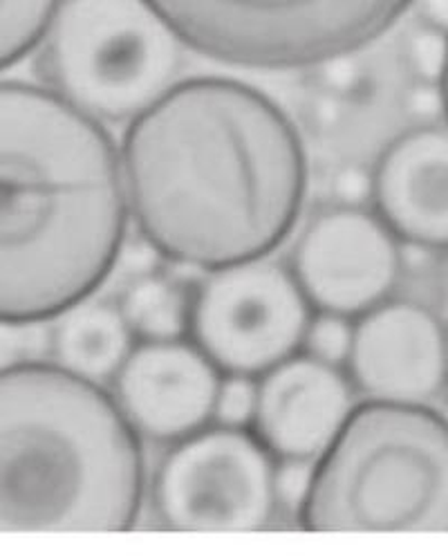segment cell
Instances as JSON below:
<instances>
[{
  "mask_svg": "<svg viewBox=\"0 0 448 556\" xmlns=\"http://www.w3.org/2000/svg\"><path fill=\"white\" fill-rule=\"evenodd\" d=\"M220 377L189 337L137 341L113 377V397L137 435L170 446L214 422Z\"/></svg>",
  "mask_w": 448,
  "mask_h": 556,
  "instance_id": "obj_10",
  "label": "cell"
},
{
  "mask_svg": "<svg viewBox=\"0 0 448 556\" xmlns=\"http://www.w3.org/2000/svg\"><path fill=\"white\" fill-rule=\"evenodd\" d=\"M312 70L317 92L334 97L341 103L363 101L372 92V75L357 52L325 59L312 65Z\"/></svg>",
  "mask_w": 448,
  "mask_h": 556,
  "instance_id": "obj_18",
  "label": "cell"
},
{
  "mask_svg": "<svg viewBox=\"0 0 448 556\" xmlns=\"http://www.w3.org/2000/svg\"><path fill=\"white\" fill-rule=\"evenodd\" d=\"M422 23L448 31V0H412Z\"/></svg>",
  "mask_w": 448,
  "mask_h": 556,
  "instance_id": "obj_25",
  "label": "cell"
},
{
  "mask_svg": "<svg viewBox=\"0 0 448 556\" xmlns=\"http://www.w3.org/2000/svg\"><path fill=\"white\" fill-rule=\"evenodd\" d=\"M353 334L355 319L315 309L303 334L300 353L321 364L346 370L353 351Z\"/></svg>",
  "mask_w": 448,
  "mask_h": 556,
  "instance_id": "obj_17",
  "label": "cell"
},
{
  "mask_svg": "<svg viewBox=\"0 0 448 556\" xmlns=\"http://www.w3.org/2000/svg\"><path fill=\"white\" fill-rule=\"evenodd\" d=\"M126 229L108 130L50 88L0 84V319L46 324L90 299Z\"/></svg>",
  "mask_w": 448,
  "mask_h": 556,
  "instance_id": "obj_2",
  "label": "cell"
},
{
  "mask_svg": "<svg viewBox=\"0 0 448 556\" xmlns=\"http://www.w3.org/2000/svg\"><path fill=\"white\" fill-rule=\"evenodd\" d=\"M401 56L412 81L439 84L448 56V31L420 21L406 34Z\"/></svg>",
  "mask_w": 448,
  "mask_h": 556,
  "instance_id": "obj_19",
  "label": "cell"
},
{
  "mask_svg": "<svg viewBox=\"0 0 448 556\" xmlns=\"http://www.w3.org/2000/svg\"><path fill=\"white\" fill-rule=\"evenodd\" d=\"M39 70L97 122H132L178 84L182 41L144 0H63Z\"/></svg>",
  "mask_w": 448,
  "mask_h": 556,
  "instance_id": "obj_5",
  "label": "cell"
},
{
  "mask_svg": "<svg viewBox=\"0 0 448 556\" xmlns=\"http://www.w3.org/2000/svg\"><path fill=\"white\" fill-rule=\"evenodd\" d=\"M444 357H446V372H448V328H446V337H444Z\"/></svg>",
  "mask_w": 448,
  "mask_h": 556,
  "instance_id": "obj_28",
  "label": "cell"
},
{
  "mask_svg": "<svg viewBox=\"0 0 448 556\" xmlns=\"http://www.w3.org/2000/svg\"><path fill=\"white\" fill-rule=\"evenodd\" d=\"M404 113L415 126H433L444 119V94L439 84L412 81L404 92Z\"/></svg>",
  "mask_w": 448,
  "mask_h": 556,
  "instance_id": "obj_24",
  "label": "cell"
},
{
  "mask_svg": "<svg viewBox=\"0 0 448 556\" xmlns=\"http://www.w3.org/2000/svg\"><path fill=\"white\" fill-rule=\"evenodd\" d=\"M193 288L178 278L137 274L119 296V312L135 341H174L189 337Z\"/></svg>",
  "mask_w": 448,
  "mask_h": 556,
  "instance_id": "obj_15",
  "label": "cell"
},
{
  "mask_svg": "<svg viewBox=\"0 0 448 556\" xmlns=\"http://www.w3.org/2000/svg\"><path fill=\"white\" fill-rule=\"evenodd\" d=\"M441 292H444V296L448 301V256H446L444 267H441Z\"/></svg>",
  "mask_w": 448,
  "mask_h": 556,
  "instance_id": "obj_27",
  "label": "cell"
},
{
  "mask_svg": "<svg viewBox=\"0 0 448 556\" xmlns=\"http://www.w3.org/2000/svg\"><path fill=\"white\" fill-rule=\"evenodd\" d=\"M144 482L113 393L46 362L0 372V532H126Z\"/></svg>",
  "mask_w": 448,
  "mask_h": 556,
  "instance_id": "obj_3",
  "label": "cell"
},
{
  "mask_svg": "<svg viewBox=\"0 0 448 556\" xmlns=\"http://www.w3.org/2000/svg\"><path fill=\"white\" fill-rule=\"evenodd\" d=\"M135 343L119 307L90 299L65 309L50 328L54 364L94 384L117 375Z\"/></svg>",
  "mask_w": 448,
  "mask_h": 556,
  "instance_id": "obj_14",
  "label": "cell"
},
{
  "mask_svg": "<svg viewBox=\"0 0 448 556\" xmlns=\"http://www.w3.org/2000/svg\"><path fill=\"white\" fill-rule=\"evenodd\" d=\"M439 86H441V94H444V122L448 126V56H446V67H444Z\"/></svg>",
  "mask_w": 448,
  "mask_h": 556,
  "instance_id": "obj_26",
  "label": "cell"
},
{
  "mask_svg": "<svg viewBox=\"0 0 448 556\" xmlns=\"http://www.w3.org/2000/svg\"><path fill=\"white\" fill-rule=\"evenodd\" d=\"M397 236L370 208L330 206L294 242L290 269L317 312L359 319L391 299L401 276Z\"/></svg>",
  "mask_w": 448,
  "mask_h": 556,
  "instance_id": "obj_9",
  "label": "cell"
},
{
  "mask_svg": "<svg viewBox=\"0 0 448 556\" xmlns=\"http://www.w3.org/2000/svg\"><path fill=\"white\" fill-rule=\"evenodd\" d=\"M355 406L346 370L298 353L258 377L252 431L276 460L317 463Z\"/></svg>",
  "mask_w": 448,
  "mask_h": 556,
  "instance_id": "obj_12",
  "label": "cell"
},
{
  "mask_svg": "<svg viewBox=\"0 0 448 556\" xmlns=\"http://www.w3.org/2000/svg\"><path fill=\"white\" fill-rule=\"evenodd\" d=\"M312 312L290 267L235 263L193 288L189 339L222 375L260 377L300 353Z\"/></svg>",
  "mask_w": 448,
  "mask_h": 556,
  "instance_id": "obj_8",
  "label": "cell"
},
{
  "mask_svg": "<svg viewBox=\"0 0 448 556\" xmlns=\"http://www.w3.org/2000/svg\"><path fill=\"white\" fill-rule=\"evenodd\" d=\"M191 50L252 70L312 67L359 52L412 0H144Z\"/></svg>",
  "mask_w": 448,
  "mask_h": 556,
  "instance_id": "obj_6",
  "label": "cell"
},
{
  "mask_svg": "<svg viewBox=\"0 0 448 556\" xmlns=\"http://www.w3.org/2000/svg\"><path fill=\"white\" fill-rule=\"evenodd\" d=\"M309 532H448V422L428 404L370 402L315 465Z\"/></svg>",
  "mask_w": 448,
  "mask_h": 556,
  "instance_id": "obj_4",
  "label": "cell"
},
{
  "mask_svg": "<svg viewBox=\"0 0 448 556\" xmlns=\"http://www.w3.org/2000/svg\"><path fill=\"white\" fill-rule=\"evenodd\" d=\"M258 406V377L227 372L214 402V422L229 429H252Z\"/></svg>",
  "mask_w": 448,
  "mask_h": 556,
  "instance_id": "obj_20",
  "label": "cell"
},
{
  "mask_svg": "<svg viewBox=\"0 0 448 556\" xmlns=\"http://www.w3.org/2000/svg\"><path fill=\"white\" fill-rule=\"evenodd\" d=\"M276 458L252 429L209 425L170 444L151 484L153 511L176 532H256L279 511Z\"/></svg>",
  "mask_w": 448,
  "mask_h": 556,
  "instance_id": "obj_7",
  "label": "cell"
},
{
  "mask_svg": "<svg viewBox=\"0 0 448 556\" xmlns=\"http://www.w3.org/2000/svg\"><path fill=\"white\" fill-rule=\"evenodd\" d=\"M372 168L361 164H343L330 178V195L336 206L350 208H368L372 206Z\"/></svg>",
  "mask_w": 448,
  "mask_h": 556,
  "instance_id": "obj_23",
  "label": "cell"
},
{
  "mask_svg": "<svg viewBox=\"0 0 448 556\" xmlns=\"http://www.w3.org/2000/svg\"><path fill=\"white\" fill-rule=\"evenodd\" d=\"M43 353H50L46 324L0 319V372L41 362Z\"/></svg>",
  "mask_w": 448,
  "mask_h": 556,
  "instance_id": "obj_21",
  "label": "cell"
},
{
  "mask_svg": "<svg viewBox=\"0 0 448 556\" xmlns=\"http://www.w3.org/2000/svg\"><path fill=\"white\" fill-rule=\"evenodd\" d=\"M63 0H0V73L41 46Z\"/></svg>",
  "mask_w": 448,
  "mask_h": 556,
  "instance_id": "obj_16",
  "label": "cell"
},
{
  "mask_svg": "<svg viewBox=\"0 0 448 556\" xmlns=\"http://www.w3.org/2000/svg\"><path fill=\"white\" fill-rule=\"evenodd\" d=\"M446 328L408 299H388L355 319L346 372L370 402L431 404L446 387Z\"/></svg>",
  "mask_w": 448,
  "mask_h": 556,
  "instance_id": "obj_11",
  "label": "cell"
},
{
  "mask_svg": "<svg viewBox=\"0 0 448 556\" xmlns=\"http://www.w3.org/2000/svg\"><path fill=\"white\" fill-rule=\"evenodd\" d=\"M121 176L151 250L200 271L271 256L307 195L290 117L260 90L220 77L176 84L135 117Z\"/></svg>",
  "mask_w": 448,
  "mask_h": 556,
  "instance_id": "obj_1",
  "label": "cell"
},
{
  "mask_svg": "<svg viewBox=\"0 0 448 556\" xmlns=\"http://www.w3.org/2000/svg\"><path fill=\"white\" fill-rule=\"evenodd\" d=\"M315 465L317 463L312 460H276L273 492H276L279 509H285L298 516L309 494V486H312Z\"/></svg>",
  "mask_w": 448,
  "mask_h": 556,
  "instance_id": "obj_22",
  "label": "cell"
},
{
  "mask_svg": "<svg viewBox=\"0 0 448 556\" xmlns=\"http://www.w3.org/2000/svg\"><path fill=\"white\" fill-rule=\"evenodd\" d=\"M372 212L399 242L448 252V126H412L372 168Z\"/></svg>",
  "mask_w": 448,
  "mask_h": 556,
  "instance_id": "obj_13",
  "label": "cell"
},
{
  "mask_svg": "<svg viewBox=\"0 0 448 556\" xmlns=\"http://www.w3.org/2000/svg\"><path fill=\"white\" fill-rule=\"evenodd\" d=\"M444 417H446V422H448V406H446V413H444Z\"/></svg>",
  "mask_w": 448,
  "mask_h": 556,
  "instance_id": "obj_29",
  "label": "cell"
}]
</instances>
